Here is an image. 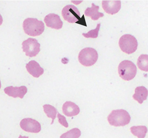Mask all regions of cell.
<instances>
[{
	"label": "cell",
	"mask_w": 148,
	"mask_h": 138,
	"mask_svg": "<svg viewBox=\"0 0 148 138\" xmlns=\"http://www.w3.org/2000/svg\"><path fill=\"white\" fill-rule=\"evenodd\" d=\"M23 28L25 33L32 36L40 35L44 31L45 25L41 21L37 18H27L24 21Z\"/></svg>",
	"instance_id": "1"
},
{
	"label": "cell",
	"mask_w": 148,
	"mask_h": 138,
	"mask_svg": "<svg viewBox=\"0 0 148 138\" xmlns=\"http://www.w3.org/2000/svg\"><path fill=\"white\" fill-rule=\"evenodd\" d=\"M130 120L129 113L123 109L113 110L108 117L110 125L115 126H124L129 123Z\"/></svg>",
	"instance_id": "2"
},
{
	"label": "cell",
	"mask_w": 148,
	"mask_h": 138,
	"mask_svg": "<svg viewBox=\"0 0 148 138\" xmlns=\"http://www.w3.org/2000/svg\"><path fill=\"white\" fill-rule=\"evenodd\" d=\"M119 76L124 80L129 81L135 76L137 68L136 65L132 61L125 60L121 61L118 67Z\"/></svg>",
	"instance_id": "3"
},
{
	"label": "cell",
	"mask_w": 148,
	"mask_h": 138,
	"mask_svg": "<svg viewBox=\"0 0 148 138\" xmlns=\"http://www.w3.org/2000/svg\"><path fill=\"white\" fill-rule=\"evenodd\" d=\"M98 58L97 51L92 48H86L79 53L78 60L80 63L85 66H90L94 65Z\"/></svg>",
	"instance_id": "4"
},
{
	"label": "cell",
	"mask_w": 148,
	"mask_h": 138,
	"mask_svg": "<svg viewBox=\"0 0 148 138\" xmlns=\"http://www.w3.org/2000/svg\"><path fill=\"white\" fill-rule=\"evenodd\" d=\"M119 45L122 51L129 54L136 51L138 43L136 39L133 36L129 34H126L123 35L120 38Z\"/></svg>",
	"instance_id": "5"
},
{
	"label": "cell",
	"mask_w": 148,
	"mask_h": 138,
	"mask_svg": "<svg viewBox=\"0 0 148 138\" xmlns=\"http://www.w3.org/2000/svg\"><path fill=\"white\" fill-rule=\"evenodd\" d=\"M22 48L26 56L32 57L36 56L40 51V44L34 38H29L22 43Z\"/></svg>",
	"instance_id": "6"
},
{
	"label": "cell",
	"mask_w": 148,
	"mask_h": 138,
	"mask_svg": "<svg viewBox=\"0 0 148 138\" xmlns=\"http://www.w3.org/2000/svg\"><path fill=\"white\" fill-rule=\"evenodd\" d=\"M62 14L64 20L70 23L76 22L80 18L79 10L76 7L72 5L65 6L62 9Z\"/></svg>",
	"instance_id": "7"
},
{
	"label": "cell",
	"mask_w": 148,
	"mask_h": 138,
	"mask_svg": "<svg viewBox=\"0 0 148 138\" xmlns=\"http://www.w3.org/2000/svg\"><path fill=\"white\" fill-rule=\"evenodd\" d=\"M20 125L23 130L28 132L37 133L41 130L40 124L38 121L31 118L23 119L20 122Z\"/></svg>",
	"instance_id": "8"
},
{
	"label": "cell",
	"mask_w": 148,
	"mask_h": 138,
	"mask_svg": "<svg viewBox=\"0 0 148 138\" xmlns=\"http://www.w3.org/2000/svg\"><path fill=\"white\" fill-rule=\"evenodd\" d=\"M102 7L108 14L113 15L117 13L121 8L120 0H103Z\"/></svg>",
	"instance_id": "9"
},
{
	"label": "cell",
	"mask_w": 148,
	"mask_h": 138,
	"mask_svg": "<svg viewBox=\"0 0 148 138\" xmlns=\"http://www.w3.org/2000/svg\"><path fill=\"white\" fill-rule=\"evenodd\" d=\"M44 21L47 27L56 29H61L63 25L60 16L54 13H50L46 16Z\"/></svg>",
	"instance_id": "10"
},
{
	"label": "cell",
	"mask_w": 148,
	"mask_h": 138,
	"mask_svg": "<svg viewBox=\"0 0 148 138\" xmlns=\"http://www.w3.org/2000/svg\"><path fill=\"white\" fill-rule=\"evenodd\" d=\"M5 93L9 96L14 98L17 97L22 98L27 92V89L25 86L14 87H7L4 89Z\"/></svg>",
	"instance_id": "11"
},
{
	"label": "cell",
	"mask_w": 148,
	"mask_h": 138,
	"mask_svg": "<svg viewBox=\"0 0 148 138\" xmlns=\"http://www.w3.org/2000/svg\"><path fill=\"white\" fill-rule=\"evenodd\" d=\"M63 113L68 117H71L77 115L79 113V107L74 103L71 101H66L62 106Z\"/></svg>",
	"instance_id": "12"
},
{
	"label": "cell",
	"mask_w": 148,
	"mask_h": 138,
	"mask_svg": "<svg viewBox=\"0 0 148 138\" xmlns=\"http://www.w3.org/2000/svg\"><path fill=\"white\" fill-rule=\"evenodd\" d=\"M26 68L28 72L34 77H39L44 72L43 69L34 60L29 61L26 64Z\"/></svg>",
	"instance_id": "13"
},
{
	"label": "cell",
	"mask_w": 148,
	"mask_h": 138,
	"mask_svg": "<svg viewBox=\"0 0 148 138\" xmlns=\"http://www.w3.org/2000/svg\"><path fill=\"white\" fill-rule=\"evenodd\" d=\"M135 94L133 95V99L140 104L146 100L148 95V90L143 86L137 87L135 89Z\"/></svg>",
	"instance_id": "14"
},
{
	"label": "cell",
	"mask_w": 148,
	"mask_h": 138,
	"mask_svg": "<svg viewBox=\"0 0 148 138\" xmlns=\"http://www.w3.org/2000/svg\"><path fill=\"white\" fill-rule=\"evenodd\" d=\"M99 8L98 6L92 3L90 8L88 7L85 10V15L86 16L90 17L93 20H97L99 18L104 16L103 13L99 12Z\"/></svg>",
	"instance_id": "15"
},
{
	"label": "cell",
	"mask_w": 148,
	"mask_h": 138,
	"mask_svg": "<svg viewBox=\"0 0 148 138\" xmlns=\"http://www.w3.org/2000/svg\"><path fill=\"white\" fill-rule=\"evenodd\" d=\"M130 129L131 133L138 138H144L147 131V128L145 126H134Z\"/></svg>",
	"instance_id": "16"
},
{
	"label": "cell",
	"mask_w": 148,
	"mask_h": 138,
	"mask_svg": "<svg viewBox=\"0 0 148 138\" xmlns=\"http://www.w3.org/2000/svg\"><path fill=\"white\" fill-rule=\"evenodd\" d=\"M44 111L47 116L49 118L52 119L51 124H52L54 122V120L56 117L57 110L53 106L49 104H46L43 106Z\"/></svg>",
	"instance_id": "17"
},
{
	"label": "cell",
	"mask_w": 148,
	"mask_h": 138,
	"mask_svg": "<svg viewBox=\"0 0 148 138\" xmlns=\"http://www.w3.org/2000/svg\"><path fill=\"white\" fill-rule=\"evenodd\" d=\"M137 65L140 70L147 72L148 71V55L142 54L138 57Z\"/></svg>",
	"instance_id": "18"
},
{
	"label": "cell",
	"mask_w": 148,
	"mask_h": 138,
	"mask_svg": "<svg viewBox=\"0 0 148 138\" xmlns=\"http://www.w3.org/2000/svg\"><path fill=\"white\" fill-rule=\"evenodd\" d=\"M81 135L80 130L77 128H74L63 133L60 138H78Z\"/></svg>",
	"instance_id": "19"
},
{
	"label": "cell",
	"mask_w": 148,
	"mask_h": 138,
	"mask_svg": "<svg viewBox=\"0 0 148 138\" xmlns=\"http://www.w3.org/2000/svg\"><path fill=\"white\" fill-rule=\"evenodd\" d=\"M100 25V23L98 24L95 29L91 30L86 33H83L82 35L85 38H97Z\"/></svg>",
	"instance_id": "20"
},
{
	"label": "cell",
	"mask_w": 148,
	"mask_h": 138,
	"mask_svg": "<svg viewBox=\"0 0 148 138\" xmlns=\"http://www.w3.org/2000/svg\"><path fill=\"white\" fill-rule=\"evenodd\" d=\"M59 123L66 128L68 127V124L66 120V118L64 115L58 113L57 115Z\"/></svg>",
	"instance_id": "21"
},
{
	"label": "cell",
	"mask_w": 148,
	"mask_h": 138,
	"mask_svg": "<svg viewBox=\"0 0 148 138\" xmlns=\"http://www.w3.org/2000/svg\"><path fill=\"white\" fill-rule=\"evenodd\" d=\"M3 18L1 16V15L0 14V25H1L3 22Z\"/></svg>",
	"instance_id": "22"
},
{
	"label": "cell",
	"mask_w": 148,
	"mask_h": 138,
	"mask_svg": "<svg viewBox=\"0 0 148 138\" xmlns=\"http://www.w3.org/2000/svg\"><path fill=\"white\" fill-rule=\"evenodd\" d=\"M18 138H29L27 136H23L21 135H20L19 137H18Z\"/></svg>",
	"instance_id": "23"
},
{
	"label": "cell",
	"mask_w": 148,
	"mask_h": 138,
	"mask_svg": "<svg viewBox=\"0 0 148 138\" xmlns=\"http://www.w3.org/2000/svg\"><path fill=\"white\" fill-rule=\"evenodd\" d=\"M1 82L0 80V89L1 87Z\"/></svg>",
	"instance_id": "24"
}]
</instances>
